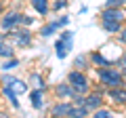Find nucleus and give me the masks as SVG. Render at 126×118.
<instances>
[{"instance_id":"dca6fc26","label":"nucleus","mask_w":126,"mask_h":118,"mask_svg":"<svg viewBox=\"0 0 126 118\" xmlns=\"http://www.w3.org/2000/svg\"><path fill=\"white\" fill-rule=\"evenodd\" d=\"M93 118H113V112L107 108H99V110L93 112Z\"/></svg>"},{"instance_id":"7c9ffc66","label":"nucleus","mask_w":126,"mask_h":118,"mask_svg":"<svg viewBox=\"0 0 126 118\" xmlns=\"http://www.w3.org/2000/svg\"><path fill=\"white\" fill-rule=\"evenodd\" d=\"M122 74H124V82H126V65H124V70H122Z\"/></svg>"},{"instance_id":"a878e982","label":"nucleus","mask_w":126,"mask_h":118,"mask_svg":"<svg viewBox=\"0 0 126 118\" xmlns=\"http://www.w3.org/2000/svg\"><path fill=\"white\" fill-rule=\"evenodd\" d=\"M32 21H34L32 17H25V15H21V25H30Z\"/></svg>"},{"instance_id":"6e6552de","label":"nucleus","mask_w":126,"mask_h":118,"mask_svg":"<svg viewBox=\"0 0 126 118\" xmlns=\"http://www.w3.org/2000/svg\"><path fill=\"white\" fill-rule=\"evenodd\" d=\"M109 99H113L116 103H126V89L124 86H113L109 89Z\"/></svg>"},{"instance_id":"4468645a","label":"nucleus","mask_w":126,"mask_h":118,"mask_svg":"<svg viewBox=\"0 0 126 118\" xmlns=\"http://www.w3.org/2000/svg\"><path fill=\"white\" fill-rule=\"evenodd\" d=\"M42 91H44V89H36V91H32V105H34L36 110L42 108Z\"/></svg>"},{"instance_id":"cd10ccee","label":"nucleus","mask_w":126,"mask_h":118,"mask_svg":"<svg viewBox=\"0 0 126 118\" xmlns=\"http://www.w3.org/2000/svg\"><path fill=\"white\" fill-rule=\"evenodd\" d=\"M2 82H4L6 86H11V84L15 82V78H13V76H4V80H2Z\"/></svg>"},{"instance_id":"9d476101","label":"nucleus","mask_w":126,"mask_h":118,"mask_svg":"<svg viewBox=\"0 0 126 118\" xmlns=\"http://www.w3.org/2000/svg\"><path fill=\"white\" fill-rule=\"evenodd\" d=\"M101 27L107 34H120L122 32V21H101Z\"/></svg>"},{"instance_id":"2f4dec72","label":"nucleus","mask_w":126,"mask_h":118,"mask_svg":"<svg viewBox=\"0 0 126 118\" xmlns=\"http://www.w3.org/2000/svg\"><path fill=\"white\" fill-rule=\"evenodd\" d=\"M2 118H9V116H6V114H2Z\"/></svg>"},{"instance_id":"20e7f679","label":"nucleus","mask_w":126,"mask_h":118,"mask_svg":"<svg viewBox=\"0 0 126 118\" xmlns=\"http://www.w3.org/2000/svg\"><path fill=\"white\" fill-rule=\"evenodd\" d=\"M69 112H72V103H67V101L55 103L50 108V116L53 118H69Z\"/></svg>"},{"instance_id":"423d86ee","label":"nucleus","mask_w":126,"mask_h":118,"mask_svg":"<svg viewBox=\"0 0 126 118\" xmlns=\"http://www.w3.org/2000/svg\"><path fill=\"white\" fill-rule=\"evenodd\" d=\"M55 93H57V97H61V99H74V97H76V91H74V86L69 84V82H61V84H57Z\"/></svg>"},{"instance_id":"7ed1b4c3","label":"nucleus","mask_w":126,"mask_h":118,"mask_svg":"<svg viewBox=\"0 0 126 118\" xmlns=\"http://www.w3.org/2000/svg\"><path fill=\"white\" fill-rule=\"evenodd\" d=\"M17 25H21V13L11 11V13H4V15H2V34L13 32Z\"/></svg>"},{"instance_id":"f3484780","label":"nucleus","mask_w":126,"mask_h":118,"mask_svg":"<svg viewBox=\"0 0 126 118\" xmlns=\"http://www.w3.org/2000/svg\"><path fill=\"white\" fill-rule=\"evenodd\" d=\"M59 21H53V23H48V25H44L42 27V36H50V34H55V30H59Z\"/></svg>"},{"instance_id":"412c9836","label":"nucleus","mask_w":126,"mask_h":118,"mask_svg":"<svg viewBox=\"0 0 126 118\" xmlns=\"http://www.w3.org/2000/svg\"><path fill=\"white\" fill-rule=\"evenodd\" d=\"M17 65H19V61H17V59H13V57H11V59H4V63H2V70H4V72H9V70L17 68Z\"/></svg>"},{"instance_id":"a211bd4d","label":"nucleus","mask_w":126,"mask_h":118,"mask_svg":"<svg viewBox=\"0 0 126 118\" xmlns=\"http://www.w3.org/2000/svg\"><path fill=\"white\" fill-rule=\"evenodd\" d=\"M0 55H2V59H11V57H13V49H11V44H6V40H2Z\"/></svg>"},{"instance_id":"f8f14e48","label":"nucleus","mask_w":126,"mask_h":118,"mask_svg":"<svg viewBox=\"0 0 126 118\" xmlns=\"http://www.w3.org/2000/svg\"><path fill=\"white\" fill-rule=\"evenodd\" d=\"M90 61H93L94 65H99V68H111V61L105 59L101 53H93V55H90Z\"/></svg>"},{"instance_id":"ddd939ff","label":"nucleus","mask_w":126,"mask_h":118,"mask_svg":"<svg viewBox=\"0 0 126 118\" xmlns=\"http://www.w3.org/2000/svg\"><path fill=\"white\" fill-rule=\"evenodd\" d=\"M90 110L86 108V105H72V112H69V118H84L88 116Z\"/></svg>"},{"instance_id":"4be33fe9","label":"nucleus","mask_w":126,"mask_h":118,"mask_svg":"<svg viewBox=\"0 0 126 118\" xmlns=\"http://www.w3.org/2000/svg\"><path fill=\"white\" fill-rule=\"evenodd\" d=\"M32 84L36 86V89H44V80H42L40 74H32Z\"/></svg>"},{"instance_id":"39448f33","label":"nucleus","mask_w":126,"mask_h":118,"mask_svg":"<svg viewBox=\"0 0 126 118\" xmlns=\"http://www.w3.org/2000/svg\"><path fill=\"white\" fill-rule=\"evenodd\" d=\"M101 21H124V11L107 6V9L101 13Z\"/></svg>"},{"instance_id":"f257e3e1","label":"nucleus","mask_w":126,"mask_h":118,"mask_svg":"<svg viewBox=\"0 0 126 118\" xmlns=\"http://www.w3.org/2000/svg\"><path fill=\"white\" fill-rule=\"evenodd\" d=\"M99 80L103 86L113 89V86H124V74L113 68H101L99 70Z\"/></svg>"},{"instance_id":"5701e85b","label":"nucleus","mask_w":126,"mask_h":118,"mask_svg":"<svg viewBox=\"0 0 126 118\" xmlns=\"http://www.w3.org/2000/svg\"><path fill=\"white\" fill-rule=\"evenodd\" d=\"M105 4H107V6H111V9H122V6L126 4V0H107Z\"/></svg>"},{"instance_id":"2eb2a0df","label":"nucleus","mask_w":126,"mask_h":118,"mask_svg":"<svg viewBox=\"0 0 126 118\" xmlns=\"http://www.w3.org/2000/svg\"><path fill=\"white\" fill-rule=\"evenodd\" d=\"M67 51H69V49L65 46V42H63V40H59L57 44H55V53H57V57H59V59H65Z\"/></svg>"},{"instance_id":"bb28decb","label":"nucleus","mask_w":126,"mask_h":118,"mask_svg":"<svg viewBox=\"0 0 126 118\" xmlns=\"http://www.w3.org/2000/svg\"><path fill=\"white\" fill-rule=\"evenodd\" d=\"M120 42L126 44V27H122V32H120Z\"/></svg>"},{"instance_id":"393cba45","label":"nucleus","mask_w":126,"mask_h":118,"mask_svg":"<svg viewBox=\"0 0 126 118\" xmlns=\"http://www.w3.org/2000/svg\"><path fill=\"white\" fill-rule=\"evenodd\" d=\"M65 6H67V2H65V0H55L53 9H55V11H59V9H65Z\"/></svg>"},{"instance_id":"f03ea898","label":"nucleus","mask_w":126,"mask_h":118,"mask_svg":"<svg viewBox=\"0 0 126 118\" xmlns=\"http://www.w3.org/2000/svg\"><path fill=\"white\" fill-rule=\"evenodd\" d=\"M67 82L74 86V91L80 93V95H86V93L90 91V82H88V78H86L84 74L80 72V70H72V72L67 74Z\"/></svg>"},{"instance_id":"0eeeda50","label":"nucleus","mask_w":126,"mask_h":118,"mask_svg":"<svg viewBox=\"0 0 126 118\" xmlns=\"http://www.w3.org/2000/svg\"><path fill=\"white\" fill-rule=\"evenodd\" d=\"M13 38H15V44L17 46H27L32 44V34L27 32V30H13Z\"/></svg>"},{"instance_id":"aec40b11","label":"nucleus","mask_w":126,"mask_h":118,"mask_svg":"<svg viewBox=\"0 0 126 118\" xmlns=\"http://www.w3.org/2000/svg\"><path fill=\"white\" fill-rule=\"evenodd\" d=\"M59 40H63V42H65V46H67V49H72V46H74V42H72V40H74V32H63Z\"/></svg>"},{"instance_id":"6ab92c4d","label":"nucleus","mask_w":126,"mask_h":118,"mask_svg":"<svg viewBox=\"0 0 126 118\" xmlns=\"http://www.w3.org/2000/svg\"><path fill=\"white\" fill-rule=\"evenodd\" d=\"M11 89H13L15 93H25V91H27V84H25V82H21V80H17V78H15V82L11 84Z\"/></svg>"},{"instance_id":"b1692460","label":"nucleus","mask_w":126,"mask_h":118,"mask_svg":"<svg viewBox=\"0 0 126 118\" xmlns=\"http://www.w3.org/2000/svg\"><path fill=\"white\" fill-rule=\"evenodd\" d=\"M84 61H86V57H82V55H80V57H78L76 61H74V65H76V70H82V68H84Z\"/></svg>"},{"instance_id":"c756f323","label":"nucleus","mask_w":126,"mask_h":118,"mask_svg":"<svg viewBox=\"0 0 126 118\" xmlns=\"http://www.w3.org/2000/svg\"><path fill=\"white\" fill-rule=\"evenodd\" d=\"M122 65H126V53L122 55Z\"/></svg>"},{"instance_id":"c85d7f7f","label":"nucleus","mask_w":126,"mask_h":118,"mask_svg":"<svg viewBox=\"0 0 126 118\" xmlns=\"http://www.w3.org/2000/svg\"><path fill=\"white\" fill-rule=\"evenodd\" d=\"M67 21H69V17H61V19H59V25H67Z\"/></svg>"},{"instance_id":"1a4fd4ad","label":"nucleus","mask_w":126,"mask_h":118,"mask_svg":"<svg viewBox=\"0 0 126 118\" xmlns=\"http://www.w3.org/2000/svg\"><path fill=\"white\" fill-rule=\"evenodd\" d=\"M86 108L88 110H99V108H103V99H101V95H97V93H90L88 97H86Z\"/></svg>"},{"instance_id":"9b49d317","label":"nucleus","mask_w":126,"mask_h":118,"mask_svg":"<svg viewBox=\"0 0 126 118\" xmlns=\"http://www.w3.org/2000/svg\"><path fill=\"white\" fill-rule=\"evenodd\" d=\"M30 4L34 6L38 15H46L48 13V0H30Z\"/></svg>"}]
</instances>
